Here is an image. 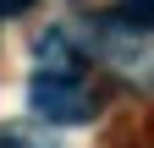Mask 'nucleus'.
Masks as SVG:
<instances>
[{
	"mask_svg": "<svg viewBox=\"0 0 154 148\" xmlns=\"http://www.w3.org/2000/svg\"><path fill=\"white\" fill-rule=\"evenodd\" d=\"M28 104H33L44 121H55V126H77V121H94V110H99L94 88H88L83 77H77V71H61V66L38 71V77L28 82Z\"/></svg>",
	"mask_w": 154,
	"mask_h": 148,
	"instance_id": "obj_1",
	"label": "nucleus"
},
{
	"mask_svg": "<svg viewBox=\"0 0 154 148\" xmlns=\"http://www.w3.org/2000/svg\"><path fill=\"white\" fill-rule=\"evenodd\" d=\"M22 6H33V0H0V16H17Z\"/></svg>",
	"mask_w": 154,
	"mask_h": 148,
	"instance_id": "obj_3",
	"label": "nucleus"
},
{
	"mask_svg": "<svg viewBox=\"0 0 154 148\" xmlns=\"http://www.w3.org/2000/svg\"><path fill=\"white\" fill-rule=\"evenodd\" d=\"M121 22H132V28H154V0H121Z\"/></svg>",
	"mask_w": 154,
	"mask_h": 148,
	"instance_id": "obj_2",
	"label": "nucleus"
}]
</instances>
